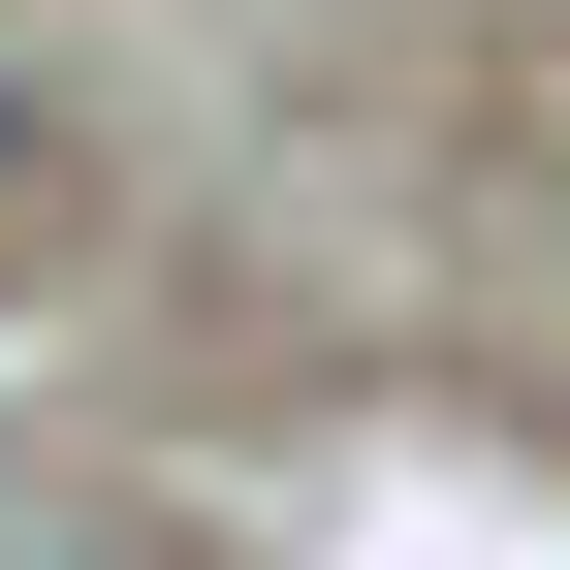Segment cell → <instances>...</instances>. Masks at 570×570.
Returning a JSON list of instances; mask_svg holds the SVG:
<instances>
[{
	"label": "cell",
	"mask_w": 570,
	"mask_h": 570,
	"mask_svg": "<svg viewBox=\"0 0 570 570\" xmlns=\"http://www.w3.org/2000/svg\"><path fill=\"white\" fill-rule=\"evenodd\" d=\"M0 190H32V63H0Z\"/></svg>",
	"instance_id": "1"
}]
</instances>
